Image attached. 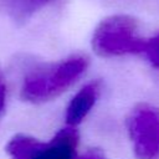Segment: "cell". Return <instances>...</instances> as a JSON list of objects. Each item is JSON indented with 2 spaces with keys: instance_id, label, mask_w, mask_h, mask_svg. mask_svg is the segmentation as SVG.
<instances>
[{
  "instance_id": "obj_1",
  "label": "cell",
  "mask_w": 159,
  "mask_h": 159,
  "mask_svg": "<svg viewBox=\"0 0 159 159\" xmlns=\"http://www.w3.org/2000/svg\"><path fill=\"white\" fill-rule=\"evenodd\" d=\"M87 57L71 56L53 63H37L27 68L21 84V97L31 103H43L66 92L86 72Z\"/></svg>"
},
{
  "instance_id": "obj_6",
  "label": "cell",
  "mask_w": 159,
  "mask_h": 159,
  "mask_svg": "<svg viewBox=\"0 0 159 159\" xmlns=\"http://www.w3.org/2000/svg\"><path fill=\"white\" fill-rule=\"evenodd\" d=\"M48 1L50 0H4V6L15 21L24 22Z\"/></svg>"
},
{
  "instance_id": "obj_5",
  "label": "cell",
  "mask_w": 159,
  "mask_h": 159,
  "mask_svg": "<svg viewBox=\"0 0 159 159\" xmlns=\"http://www.w3.org/2000/svg\"><path fill=\"white\" fill-rule=\"evenodd\" d=\"M99 94V83L92 81L84 84L71 99L66 109V123L70 127H77L92 111Z\"/></svg>"
},
{
  "instance_id": "obj_2",
  "label": "cell",
  "mask_w": 159,
  "mask_h": 159,
  "mask_svg": "<svg viewBox=\"0 0 159 159\" xmlns=\"http://www.w3.org/2000/svg\"><path fill=\"white\" fill-rule=\"evenodd\" d=\"M147 39L138 34L137 21L127 15H113L104 19L92 37L93 50L104 57L143 53Z\"/></svg>"
},
{
  "instance_id": "obj_8",
  "label": "cell",
  "mask_w": 159,
  "mask_h": 159,
  "mask_svg": "<svg viewBox=\"0 0 159 159\" xmlns=\"http://www.w3.org/2000/svg\"><path fill=\"white\" fill-rule=\"evenodd\" d=\"M5 107H6V83L2 70L0 67V120L5 113Z\"/></svg>"
},
{
  "instance_id": "obj_7",
  "label": "cell",
  "mask_w": 159,
  "mask_h": 159,
  "mask_svg": "<svg viewBox=\"0 0 159 159\" xmlns=\"http://www.w3.org/2000/svg\"><path fill=\"white\" fill-rule=\"evenodd\" d=\"M143 53L154 67L159 68V34L147 40Z\"/></svg>"
},
{
  "instance_id": "obj_3",
  "label": "cell",
  "mask_w": 159,
  "mask_h": 159,
  "mask_svg": "<svg viewBox=\"0 0 159 159\" xmlns=\"http://www.w3.org/2000/svg\"><path fill=\"white\" fill-rule=\"evenodd\" d=\"M78 132L76 127H65L48 142L27 135H15L6 145L11 159H77Z\"/></svg>"
},
{
  "instance_id": "obj_4",
  "label": "cell",
  "mask_w": 159,
  "mask_h": 159,
  "mask_svg": "<svg viewBox=\"0 0 159 159\" xmlns=\"http://www.w3.org/2000/svg\"><path fill=\"white\" fill-rule=\"evenodd\" d=\"M127 128L138 159H159V109L140 104L128 117Z\"/></svg>"
},
{
  "instance_id": "obj_9",
  "label": "cell",
  "mask_w": 159,
  "mask_h": 159,
  "mask_svg": "<svg viewBox=\"0 0 159 159\" xmlns=\"http://www.w3.org/2000/svg\"><path fill=\"white\" fill-rule=\"evenodd\" d=\"M77 159H107V158L103 157L98 150H89V152L84 153L83 155L77 157Z\"/></svg>"
}]
</instances>
